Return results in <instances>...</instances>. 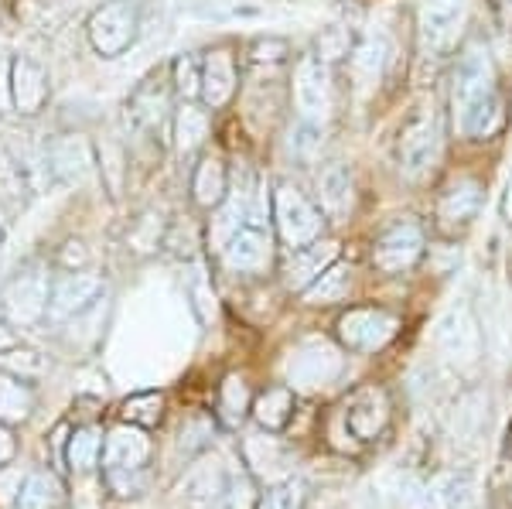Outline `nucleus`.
I'll return each mask as SVG.
<instances>
[{
	"instance_id": "obj_8",
	"label": "nucleus",
	"mask_w": 512,
	"mask_h": 509,
	"mask_svg": "<svg viewBox=\"0 0 512 509\" xmlns=\"http://www.w3.org/2000/svg\"><path fill=\"white\" fill-rule=\"evenodd\" d=\"M45 168H48V175L62 185H86L89 178L96 175L93 147H89V141L82 134L55 137V141L45 147Z\"/></svg>"
},
{
	"instance_id": "obj_17",
	"label": "nucleus",
	"mask_w": 512,
	"mask_h": 509,
	"mask_svg": "<svg viewBox=\"0 0 512 509\" xmlns=\"http://www.w3.org/2000/svg\"><path fill=\"white\" fill-rule=\"evenodd\" d=\"M335 253H338V243L332 240H315L308 246L291 250V260H287V267H284L287 287H291V291H308V287L335 264Z\"/></svg>"
},
{
	"instance_id": "obj_4",
	"label": "nucleus",
	"mask_w": 512,
	"mask_h": 509,
	"mask_svg": "<svg viewBox=\"0 0 512 509\" xmlns=\"http://www.w3.org/2000/svg\"><path fill=\"white\" fill-rule=\"evenodd\" d=\"M274 216H277L280 236L291 243V250L315 243L321 236V223H325V219H321V212L308 199H304L294 185H280L274 192Z\"/></svg>"
},
{
	"instance_id": "obj_37",
	"label": "nucleus",
	"mask_w": 512,
	"mask_h": 509,
	"mask_svg": "<svg viewBox=\"0 0 512 509\" xmlns=\"http://www.w3.org/2000/svg\"><path fill=\"white\" fill-rule=\"evenodd\" d=\"M308 503V489H304L301 479H284L280 486H274L263 496L260 509H304Z\"/></svg>"
},
{
	"instance_id": "obj_34",
	"label": "nucleus",
	"mask_w": 512,
	"mask_h": 509,
	"mask_svg": "<svg viewBox=\"0 0 512 509\" xmlns=\"http://www.w3.org/2000/svg\"><path fill=\"white\" fill-rule=\"evenodd\" d=\"M222 417H226V424H239L246 417V410H250V390H246L243 376H226V383H222Z\"/></svg>"
},
{
	"instance_id": "obj_27",
	"label": "nucleus",
	"mask_w": 512,
	"mask_h": 509,
	"mask_svg": "<svg viewBox=\"0 0 512 509\" xmlns=\"http://www.w3.org/2000/svg\"><path fill=\"white\" fill-rule=\"evenodd\" d=\"M250 410L263 431H280L294 414V393L287 387H270L256 397V404Z\"/></svg>"
},
{
	"instance_id": "obj_26",
	"label": "nucleus",
	"mask_w": 512,
	"mask_h": 509,
	"mask_svg": "<svg viewBox=\"0 0 512 509\" xmlns=\"http://www.w3.org/2000/svg\"><path fill=\"white\" fill-rule=\"evenodd\" d=\"M192 192H195V202L202 209H216V205L226 202V168H222L219 158H202L195 168V178H192Z\"/></svg>"
},
{
	"instance_id": "obj_39",
	"label": "nucleus",
	"mask_w": 512,
	"mask_h": 509,
	"mask_svg": "<svg viewBox=\"0 0 512 509\" xmlns=\"http://www.w3.org/2000/svg\"><path fill=\"white\" fill-rule=\"evenodd\" d=\"M99 168H103V178L110 185L113 195H120V185H123V154L120 147L113 141H103L99 144Z\"/></svg>"
},
{
	"instance_id": "obj_33",
	"label": "nucleus",
	"mask_w": 512,
	"mask_h": 509,
	"mask_svg": "<svg viewBox=\"0 0 512 509\" xmlns=\"http://www.w3.org/2000/svg\"><path fill=\"white\" fill-rule=\"evenodd\" d=\"M164 397L161 393H134V397L123 404V421L137 424V428H154L161 421Z\"/></svg>"
},
{
	"instance_id": "obj_5",
	"label": "nucleus",
	"mask_w": 512,
	"mask_h": 509,
	"mask_svg": "<svg viewBox=\"0 0 512 509\" xmlns=\"http://www.w3.org/2000/svg\"><path fill=\"white\" fill-rule=\"evenodd\" d=\"M342 373V356H338L335 346H328L325 339H311L301 342L291 359H287V376L297 390H318L328 387L335 376Z\"/></svg>"
},
{
	"instance_id": "obj_16",
	"label": "nucleus",
	"mask_w": 512,
	"mask_h": 509,
	"mask_svg": "<svg viewBox=\"0 0 512 509\" xmlns=\"http://www.w3.org/2000/svg\"><path fill=\"white\" fill-rule=\"evenodd\" d=\"M270 253H274V243H270L267 229H260V226H243L233 240L222 246V260L233 270H243V274H260V270H267Z\"/></svg>"
},
{
	"instance_id": "obj_13",
	"label": "nucleus",
	"mask_w": 512,
	"mask_h": 509,
	"mask_svg": "<svg viewBox=\"0 0 512 509\" xmlns=\"http://www.w3.org/2000/svg\"><path fill=\"white\" fill-rule=\"evenodd\" d=\"M424 253V233L414 223H400L393 229H386L383 236L373 246V264L383 270V274H400V270H410Z\"/></svg>"
},
{
	"instance_id": "obj_23",
	"label": "nucleus",
	"mask_w": 512,
	"mask_h": 509,
	"mask_svg": "<svg viewBox=\"0 0 512 509\" xmlns=\"http://www.w3.org/2000/svg\"><path fill=\"white\" fill-rule=\"evenodd\" d=\"M318 199L321 209L332 219H345L352 209V175L342 168V164H328L318 175Z\"/></svg>"
},
{
	"instance_id": "obj_9",
	"label": "nucleus",
	"mask_w": 512,
	"mask_h": 509,
	"mask_svg": "<svg viewBox=\"0 0 512 509\" xmlns=\"http://www.w3.org/2000/svg\"><path fill=\"white\" fill-rule=\"evenodd\" d=\"M437 349L458 366H472L478 356H482V328H478V318L468 311L465 305L451 308L448 315L437 322Z\"/></svg>"
},
{
	"instance_id": "obj_7",
	"label": "nucleus",
	"mask_w": 512,
	"mask_h": 509,
	"mask_svg": "<svg viewBox=\"0 0 512 509\" xmlns=\"http://www.w3.org/2000/svg\"><path fill=\"white\" fill-rule=\"evenodd\" d=\"M294 103L301 110V120L321 123L332 106V76H328V62L318 55H304L294 69Z\"/></svg>"
},
{
	"instance_id": "obj_1",
	"label": "nucleus",
	"mask_w": 512,
	"mask_h": 509,
	"mask_svg": "<svg viewBox=\"0 0 512 509\" xmlns=\"http://www.w3.org/2000/svg\"><path fill=\"white\" fill-rule=\"evenodd\" d=\"M48 294H52V281H48L45 267L24 264L0 287V315L18 328L38 325L48 315Z\"/></svg>"
},
{
	"instance_id": "obj_44",
	"label": "nucleus",
	"mask_w": 512,
	"mask_h": 509,
	"mask_svg": "<svg viewBox=\"0 0 512 509\" xmlns=\"http://www.w3.org/2000/svg\"><path fill=\"white\" fill-rule=\"evenodd\" d=\"M287 55V41L284 38H260L253 45V62H277Z\"/></svg>"
},
{
	"instance_id": "obj_20",
	"label": "nucleus",
	"mask_w": 512,
	"mask_h": 509,
	"mask_svg": "<svg viewBox=\"0 0 512 509\" xmlns=\"http://www.w3.org/2000/svg\"><path fill=\"white\" fill-rule=\"evenodd\" d=\"M11 86H14V110L38 113L48 100V72L38 62L18 59L11 62Z\"/></svg>"
},
{
	"instance_id": "obj_25",
	"label": "nucleus",
	"mask_w": 512,
	"mask_h": 509,
	"mask_svg": "<svg viewBox=\"0 0 512 509\" xmlns=\"http://www.w3.org/2000/svg\"><path fill=\"white\" fill-rule=\"evenodd\" d=\"M35 410V390L14 373H0V421L21 424Z\"/></svg>"
},
{
	"instance_id": "obj_42",
	"label": "nucleus",
	"mask_w": 512,
	"mask_h": 509,
	"mask_svg": "<svg viewBox=\"0 0 512 509\" xmlns=\"http://www.w3.org/2000/svg\"><path fill=\"white\" fill-rule=\"evenodd\" d=\"M158 240H161V223L154 216H144V219H137V226L130 229V246L134 250H154L158 246Z\"/></svg>"
},
{
	"instance_id": "obj_15",
	"label": "nucleus",
	"mask_w": 512,
	"mask_h": 509,
	"mask_svg": "<svg viewBox=\"0 0 512 509\" xmlns=\"http://www.w3.org/2000/svg\"><path fill=\"white\" fill-rule=\"evenodd\" d=\"M390 421V397L379 387H362L355 397L345 404V424L359 441L376 438Z\"/></svg>"
},
{
	"instance_id": "obj_14",
	"label": "nucleus",
	"mask_w": 512,
	"mask_h": 509,
	"mask_svg": "<svg viewBox=\"0 0 512 509\" xmlns=\"http://www.w3.org/2000/svg\"><path fill=\"white\" fill-rule=\"evenodd\" d=\"M151 458V438L137 424H120L103 441V469L106 472H144Z\"/></svg>"
},
{
	"instance_id": "obj_6",
	"label": "nucleus",
	"mask_w": 512,
	"mask_h": 509,
	"mask_svg": "<svg viewBox=\"0 0 512 509\" xmlns=\"http://www.w3.org/2000/svg\"><path fill=\"white\" fill-rule=\"evenodd\" d=\"M468 24V0H424L420 38L431 52H451Z\"/></svg>"
},
{
	"instance_id": "obj_49",
	"label": "nucleus",
	"mask_w": 512,
	"mask_h": 509,
	"mask_svg": "<svg viewBox=\"0 0 512 509\" xmlns=\"http://www.w3.org/2000/svg\"><path fill=\"white\" fill-rule=\"evenodd\" d=\"M502 216H506V223H512V182L506 185V195H502Z\"/></svg>"
},
{
	"instance_id": "obj_3",
	"label": "nucleus",
	"mask_w": 512,
	"mask_h": 509,
	"mask_svg": "<svg viewBox=\"0 0 512 509\" xmlns=\"http://www.w3.org/2000/svg\"><path fill=\"white\" fill-rule=\"evenodd\" d=\"M106 298V281L93 270H69L65 277L52 284L48 294V318L52 322H76L89 315Z\"/></svg>"
},
{
	"instance_id": "obj_21",
	"label": "nucleus",
	"mask_w": 512,
	"mask_h": 509,
	"mask_svg": "<svg viewBox=\"0 0 512 509\" xmlns=\"http://www.w3.org/2000/svg\"><path fill=\"white\" fill-rule=\"evenodd\" d=\"M226 489H229V475L222 472V465L216 462H205V465H195L192 472L181 479V486L178 492L188 499L192 506L198 509H205V506H219L222 503V496H226Z\"/></svg>"
},
{
	"instance_id": "obj_12",
	"label": "nucleus",
	"mask_w": 512,
	"mask_h": 509,
	"mask_svg": "<svg viewBox=\"0 0 512 509\" xmlns=\"http://www.w3.org/2000/svg\"><path fill=\"white\" fill-rule=\"evenodd\" d=\"M492 93H495V69L489 62V52L472 48V52L461 55L458 72H454V89H451L454 113L468 110L472 103L485 100V96H492Z\"/></svg>"
},
{
	"instance_id": "obj_18",
	"label": "nucleus",
	"mask_w": 512,
	"mask_h": 509,
	"mask_svg": "<svg viewBox=\"0 0 512 509\" xmlns=\"http://www.w3.org/2000/svg\"><path fill=\"white\" fill-rule=\"evenodd\" d=\"M168 110H171L168 89H164L158 79H147V82H140L134 89V96H130L127 120L140 134H161L164 120H168Z\"/></svg>"
},
{
	"instance_id": "obj_46",
	"label": "nucleus",
	"mask_w": 512,
	"mask_h": 509,
	"mask_svg": "<svg viewBox=\"0 0 512 509\" xmlns=\"http://www.w3.org/2000/svg\"><path fill=\"white\" fill-rule=\"evenodd\" d=\"M86 246L82 243H65V250H62V264L69 267V270H79L82 264H86Z\"/></svg>"
},
{
	"instance_id": "obj_40",
	"label": "nucleus",
	"mask_w": 512,
	"mask_h": 509,
	"mask_svg": "<svg viewBox=\"0 0 512 509\" xmlns=\"http://www.w3.org/2000/svg\"><path fill=\"white\" fill-rule=\"evenodd\" d=\"M188 294H192V305H195V311H198V322H212V318H216V294H212L209 281H205L202 267L195 270Z\"/></svg>"
},
{
	"instance_id": "obj_36",
	"label": "nucleus",
	"mask_w": 512,
	"mask_h": 509,
	"mask_svg": "<svg viewBox=\"0 0 512 509\" xmlns=\"http://www.w3.org/2000/svg\"><path fill=\"white\" fill-rule=\"evenodd\" d=\"M175 89L185 100L202 96V59H198V55L185 52L175 59Z\"/></svg>"
},
{
	"instance_id": "obj_28",
	"label": "nucleus",
	"mask_w": 512,
	"mask_h": 509,
	"mask_svg": "<svg viewBox=\"0 0 512 509\" xmlns=\"http://www.w3.org/2000/svg\"><path fill=\"white\" fill-rule=\"evenodd\" d=\"M24 195H28V175L11 151L0 144V205L4 209H24Z\"/></svg>"
},
{
	"instance_id": "obj_19",
	"label": "nucleus",
	"mask_w": 512,
	"mask_h": 509,
	"mask_svg": "<svg viewBox=\"0 0 512 509\" xmlns=\"http://www.w3.org/2000/svg\"><path fill=\"white\" fill-rule=\"evenodd\" d=\"M236 93V65H233V55L226 48H216L202 59V100L205 106L219 110L233 100Z\"/></svg>"
},
{
	"instance_id": "obj_45",
	"label": "nucleus",
	"mask_w": 512,
	"mask_h": 509,
	"mask_svg": "<svg viewBox=\"0 0 512 509\" xmlns=\"http://www.w3.org/2000/svg\"><path fill=\"white\" fill-rule=\"evenodd\" d=\"M14 110V86H11V62L0 59V117Z\"/></svg>"
},
{
	"instance_id": "obj_43",
	"label": "nucleus",
	"mask_w": 512,
	"mask_h": 509,
	"mask_svg": "<svg viewBox=\"0 0 512 509\" xmlns=\"http://www.w3.org/2000/svg\"><path fill=\"white\" fill-rule=\"evenodd\" d=\"M291 147L297 154H315L321 147V123H311V120L297 123V130L291 134Z\"/></svg>"
},
{
	"instance_id": "obj_2",
	"label": "nucleus",
	"mask_w": 512,
	"mask_h": 509,
	"mask_svg": "<svg viewBox=\"0 0 512 509\" xmlns=\"http://www.w3.org/2000/svg\"><path fill=\"white\" fill-rule=\"evenodd\" d=\"M89 45L103 59H120L140 35V7L137 0H106L89 14Z\"/></svg>"
},
{
	"instance_id": "obj_22",
	"label": "nucleus",
	"mask_w": 512,
	"mask_h": 509,
	"mask_svg": "<svg viewBox=\"0 0 512 509\" xmlns=\"http://www.w3.org/2000/svg\"><path fill=\"white\" fill-rule=\"evenodd\" d=\"M65 489L52 472H28L14 492V509H62Z\"/></svg>"
},
{
	"instance_id": "obj_38",
	"label": "nucleus",
	"mask_w": 512,
	"mask_h": 509,
	"mask_svg": "<svg viewBox=\"0 0 512 509\" xmlns=\"http://www.w3.org/2000/svg\"><path fill=\"white\" fill-rule=\"evenodd\" d=\"M349 31L342 24H332L318 35V59L321 62H335V59H345L349 55Z\"/></svg>"
},
{
	"instance_id": "obj_35",
	"label": "nucleus",
	"mask_w": 512,
	"mask_h": 509,
	"mask_svg": "<svg viewBox=\"0 0 512 509\" xmlns=\"http://www.w3.org/2000/svg\"><path fill=\"white\" fill-rule=\"evenodd\" d=\"M0 366L7 369V373H14V376H21V380H35V376L45 373V359L38 356V352H31V349H4L0 352Z\"/></svg>"
},
{
	"instance_id": "obj_10",
	"label": "nucleus",
	"mask_w": 512,
	"mask_h": 509,
	"mask_svg": "<svg viewBox=\"0 0 512 509\" xmlns=\"http://www.w3.org/2000/svg\"><path fill=\"white\" fill-rule=\"evenodd\" d=\"M400 322L390 311L379 308H352L349 315L338 318V339L355 352H376L396 335Z\"/></svg>"
},
{
	"instance_id": "obj_30",
	"label": "nucleus",
	"mask_w": 512,
	"mask_h": 509,
	"mask_svg": "<svg viewBox=\"0 0 512 509\" xmlns=\"http://www.w3.org/2000/svg\"><path fill=\"white\" fill-rule=\"evenodd\" d=\"M349 284H352V270L345 264H332L304 291V301L308 305H335V301H342L349 294Z\"/></svg>"
},
{
	"instance_id": "obj_11",
	"label": "nucleus",
	"mask_w": 512,
	"mask_h": 509,
	"mask_svg": "<svg viewBox=\"0 0 512 509\" xmlns=\"http://www.w3.org/2000/svg\"><path fill=\"white\" fill-rule=\"evenodd\" d=\"M441 154V127L434 117H417L400 134V168L407 178H424Z\"/></svg>"
},
{
	"instance_id": "obj_50",
	"label": "nucleus",
	"mask_w": 512,
	"mask_h": 509,
	"mask_svg": "<svg viewBox=\"0 0 512 509\" xmlns=\"http://www.w3.org/2000/svg\"><path fill=\"white\" fill-rule=\"evenodd\" d=\"M4 243H7V229L0 226V250H4Z\"/></svg>"
},
{
	"instance_id": "obj_31",
	"label": "nucleus",
	"mask_w": 512,
	"mask_h": 509,
	"mask_svg": "<svg viewBox=\"0 0 512 509\" xmlns=\"http://www.w3.org/2000/svg\"><path fill=\"white\" fill-rule=\"evenodd\" d=\"M209 137V117L198 106H181L175 113V144L181 154H192Z\"/></svg>"
},
{
	"instance_id": "obj_47",
	"label": "nucleus",
	"mask_w": 512,
	"mask_h": 509,
	"mask_svg": "<svg viewBox=\"0 0 512 509\" xmlns=\"http://www.w3.org/2000/svg\"><path fill=\"white\" fill-rule=\"evenodd\" d=\"M14 451H18V445H14L11 431H7V424L0 421V465H7L14 458Z\"/></svg>"
},
{
	"instance_id": "obj_29",
	"label": "nucleus",
	"mask_w": 512,
	"mask_h": 509,
	"mask_svg": "<svg viewBox=\"0 0 512 509\" xmlns=\"http://www.w3.org/2000/svg\"><path fill=\"white\" fill-rule=\"evenodd\" d=\"M99 455H103V431H99V428H79V431H72L69 445H65V462H69L72 472L96 469Z\"/></svg>"
},
{
	"instance_id": "obj_32",
	"label": "nucleus",
	"mask_w": 512,
	"mask_h": 509,
	"mask_svg": "<svg viewBox=\"0 0 512 509\" xmlns=\"http://www.w3.org/2000/svg\"><path fill=\"white\" fill-rule=\"evenodd\" d=\"M352 65H355V76L359 79L376 82L383 76V65H386V41L376 35L362 38L359 45L352 48Z\"/></svg>"
},
{
	"instance_id": "obj_48",
	"label": "nucleus",
	"mask_w": 512,
	"mask_h": 509,
	"mask_svg": "<svg viewBox=\"0 0 512 509\" xmlns=\"http://www.w3.org/2000/svg\"><path fill=\"white\" fill-rule=\"evenodd\" d=\"M14 346H18V339H14V328H11V322H4V318H0V352L14 349Z\"/></svg>"
},
{
	"instance_id": "obj_24",
	"label": "nucleus",
	"mask_w": 512,
	"mask_h": 509,
	"mask_svg": "<svg viewBox=\"0 0 512 509\" xmlns=\"http://www.w3.org/2000/svg\"><path fill=\"white\" fill-rule=\"evenodd\" d=\"M478 205H482V188L472 178H458V182L448 185V192H444L441 199V219L448 226H465L468 219H475Z\"/></svg>"
},
{
	"instance_id": "obj_41",
	"label": "nucleus",
	"mask_w": 512,
	"mask_h": 509,
	"mask_svg": "<svg viewBox=\"0 0 512 509\" xmlns=\"http://www.w3.org/2000/svg\"><path fill=\"white\" fill-rule=\"evenodd\" d=\"M400 506L403 509H441V503H437V496H434V486H424V482H414V479L403 482Z\"/></svg>"
}]
</instances>
